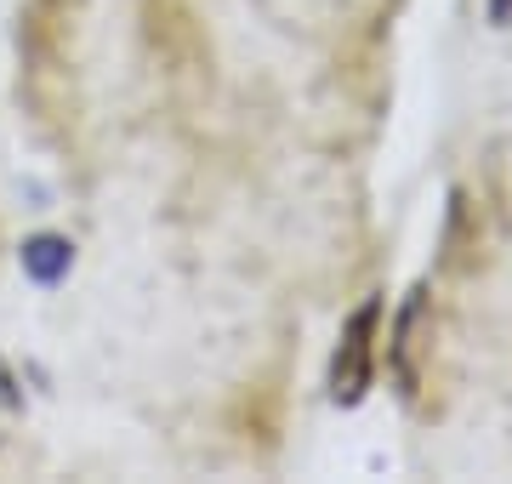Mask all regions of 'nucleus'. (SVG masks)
Here are the masks:
<instances>
[{
    "mask_svg": "<svg viewBox=\"0 0 512 484\" xmlns=\"http://www.w3.org/2000/svg\"><path fill=\"white\" fill-rule=\"evenodd\" d=\"M80 29H86V0H23L18 12V103L40 143H52L57 154L80 143L86 120Z\"/></svg>",
    "mask_w": 512,
    "mask_h": 484,
    "instance_id": "nucleus-1",
    "label": "nucleus"
},
{
    "mask_svg": "<svg viewBox=\"0 0 512 484\" xmlns=\"http://www.w3.org/2000/svg\"><path fill=\"white\" fill-rule=\"evenodd\" d=\"M143 52L165 86H205L211 80V40H205L194 0H137Z\"/></svg>",
    "mask_w": 512,
    "mask_h": 484,
    "instance_id": "nucleus-2",
    "label": "nucleus"
},
{
    "mask_svg": "<svg viewBox=\"0 0 512 484\" xmlns=\"http://www.w3.org/2000/svg\"><path fill=\"white\" fill-rule=\"evenodd\" d=\"M376 342H382V297L359 302L342 325L336 359H330V399L336 405H359L376 382Z\"/></svg>",
    "mask_w": 512,
    "mask_h": 484,
    "instance_id": "nucleus-3",
    "label": "nucleus"
},
{
    "mask_svg": "<svg viewBox=\"0 0 512 484\" xmlns=\"http://www.w3.org/2000/svg\"><path fill=\"white\" fill-rule=\"evenodd\" d=\"M234 428L245 433V439H262V445H274V433H279V388H251L245 399H239L234 410Z\"/></svg>",
    "mask_w": 512,
    "mask_h": 484,
    "instance_id": "nucleus-4",
    "label": "nucleus"
},
{
    "mask_svg": "<svg viewBox=\"0 0 512 484\" xmlns=\"http://www.w3.org/2000/svg\"><path fill=\"white\" fill-rule=\"evenodd\" d=\"M69 262H74V251H69V240H57V234H40V240L23 245V268H29L40 285L63 280V274H69Z\"/></svg>",
    "mask_w": 512,
    "mask_h": 484,
    "instance_id": "nucleus-5",
    "label": "nucleus"
},
{
    "mask_svg": "<svg viewBox=\"0 0 512 484\" xmlns=\"http://www.w3.org/2000/svg\"><path fill=\"white\" fill-rule=\"evenodd\" d=\"M490 18L495 23H512V0H490Z\"/></svg>",
    "mask_w": 512,
    "mask_h": 484,
    "instance_id": "nucleus-6",
    "label": "nucleus"
}]
</instances>
